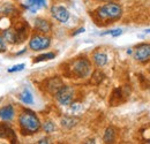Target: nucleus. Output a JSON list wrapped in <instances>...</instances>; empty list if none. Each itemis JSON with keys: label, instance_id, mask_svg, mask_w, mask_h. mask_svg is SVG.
<instances>
[{"label": "nucleus", "instance_id": "9", "mask_svg": "<svg viewBox=\"0 0 150 144\" xmlns=\"http://www.w3.org/2000/svg\"><path fill=\"white\" fill-rule=\"evenodd\" d=\"M45 87V90L47 91L49 93H51V95H56V92L64 84H62V81H61V78L60 77H58V76H56V77H51V78H49V80H46L45 81V84H44Z\"/></svg>", "mask_w": 150, "mask_h": 144}, {"label": "nucleus", "instance_id": "21", "mask_svg": "<svg viewBox=\"0 0 150 144\" xmlns=\"http://www.w3.org/2000/svg\"><path fill=\"white\" fill-rule=\"evenodd\" d=\"M122 34V30L121 29H114V30H110V31H106V32H103L102 35H111L112 37H118Z\"/></svg>", "mask_w": 150, "mask_h": 144}, {"label": "nucleus", "instance_id": "4", "mask_svg": "<svg viewBox=\"0 0 150 144\" xmlns=\"http://www.w3.org/2000/svg\"><path fill=\"white\" fill-rule=\"evenodd\" d=\"M50 45H51V38L42 34H34L29 40V49L36 52L46 50L47 47H50Z\"/></svg>", "mask_w": 150, "mask_h": 144}, {"label": "nucleus", "instance_id": "8", "mask_svg": "<svg viewBox=\"0 0 150 144\" xmlns=\"http://www.w3.org/2000/svg\"><path fill=\"white\" fill-rule=\"evenodd\" d=\"M35 30L38 34H49L52 31V24L49 20L44 18H37L35 20V24H34Z\"/></svg>", "mask_w": 150, "mask_h": 144}, {"label": "nucleus", "instance_id": "18", "mask_svg": "<svg viewBox=\"0 0 150 144\" xmlns=\"http://www.w3.org/2000/svg\"><path fill=\"white\" fill-rule=\"evenodd\" d=\"M54 58H56V54L52 53V52H47V53H43V54H40V55H38V56H36V58L33 60V62H34V64H37V62H42V61L52 60V59H54Z\"/></svg>", "mask_w": 150, "mask_h": 144}, {"label": "nucleus", "instance_id": "17", "mask_svg": "<svg viewBox=\"0 0 150 144\" xmlns=\"http://www.w3.org/2000/svg\"><path fill=\"white\" fill-rule=\"evenodd\" d=\"M115 136H117V133H115V129L113 127H109L105 133H104V137H103V141L105 143H113L115 141Z\"/></svg>", "mask_w": 150, "mask_h": 144}, {"label": "nucleus", "instance_id": "20", "mask_svg": "<svg viewBox=\"0 0 150 144\" xmlns=\"http://www.w3.org/2000/svg\"><path fill=\"white\" fill-rule=\"evenodd\" d=\"M24 67H25V65L24 64H20V65H15V66H13V67H11V68H8V73H16V72H21V71H23L24 69Z\"/></svg>", "mask_w": 150, "mask_h": 144}, {"label": "nucleus", "instance_id": "25", "mask_svg": "<svg viewBox=\"0 0 150 144\" xmlns=\"http://www.w3.org/2000/svg\"><path fill=\"white\" fill-rule=\"evenodd\" d=\"M25 51H27V50H25V49H23L22 51H20V52H18V55H20V54H22V53H25Z\"/></svg>", "mask_w": 150, "mask_h": 144}, {"label": "nucleus", "instance_id": "16", "mask_svg": "<svg viewBox=\"0 0 150 144\" xmlns=\"http://www.w3.org/2000/svg\"><path fill=\"white\" fill-rule=\"evenodd\" d=\"M20 100L23 103V104H27V105H31L34 104V97H33V93L28 89H24L20 93L19 96Z\"/></svg>", "mask_w": 150, "mask_h": 144}, {"label": "nucleus", "instance_id": "23", "mask_svg": "<svg viewBox=\"0 0 150 144\" xmlns=\"http://www.w3.org/2000/svg\"><path fill=\"white\" fill-rule=\"evenodd\" d=\"M84 31H86L84 28H80V29H77L75 32H73V36H76V35H79V34H82V32H84Z\"/></svg>", "mask_w": 150, "mask_h": 144}, {"label": "nucleus", "instance_id": "7", "mask_svg": "<svg viewBox=\"0 0 150 144\" xmlns=\"http://www.w3.org/2000/svg\"><path fill=\"white\" fill-rule=\"evenodd\" d=\"M134 58L140 61L144 62L150 59V44H141L134 51Z\"/></svg>", "mask_w": 150, "mask_h": 144}, {"label": "nucleus", "instance_id": "11", "mask_svg": "<svg viewBox=\"0 0 150 144\" xmlns=\"http://www.w3.org/2000/svg\"><path fill=\"white\" fill-rule=\"evenodd\" d=\"M23 7L30 13L35 14L37 11L46 7V0H25Z\"/></svg>", "mask_w": 150, "mask_h": 144}, {"label": "nucleus", "instance_id": "15", "mask_svg": "<svg viewBox=\"0 0 150 144\" xmlns=\"http://www.w3.org/2000/svg\"><path fill=\"white\" fill-rule=\"evenodd\" d=\"M111 104L112 106H117L118 104H120L121 102H124V95L121 92V89L120 88H117L113 90V93L111 96Z\"/></svg>", "mask_w": 150, "mask_h": 144}, {"label": "nucleus", "instance_id": "14", "mask_svg": "<svg viewBox=\"0 0 150 144\" xmlns=\"http://www.w3.org/2000/svg\"><path fill=\"white\" fill-rule=\"evenodd\" d=\"M60 124L65 129H72L79 124V119L75 118V116H72V115H65L61 119Z\"/></svg>", "mask_w": 150, "mask_h": 144}, {"label": "nucleus", "instance_id": "19", "mask_svg": "<svg viewBox=\"0 0 150 144\" xmlns=\"http://www.w3.org/2000/svg\"><path fill=\"white\" fill-rule=\"evenodd\" d=\"M42 128H43V130H44L46 134H51V133H53L57 129L56 124H54L52 120H46V121L42 125Z\"/></svg>", "mask_w": 150, "mask_h": 144}, {"label": "nucleus", "instance_id": "1", "mask_svg": "<svg viewBox=\"0 0 150 144\" xmlns=\"http://www.w3.org/2000/svg\"><path fill=\"white\" fill-rule=\"evenodd\" d=\"M18 125L20 127V131L24 136L35 135L42 128V124L38 119L37 114L30 109H22L18 118Z\"/></svg>", "mask_w": 150, "mask_h": 144}, {"label": "nucleus", "instance_id": "13", "mask_svg": "<svg viewBox=\"0 0 150 144\" xmlns=\"http://www.w3.org/2000/svg\"><path fill=\"white\" fill-rule=\"evenodd\" d=\"M108 54L100 51H97L93 54V61L97 67H104L108 64Z\"/></svg>", "mask_w": 150, "mask_h": 144}, {"label": "nucleus", "instance_id": "6", "mask_svg": "<svg viewBox=\"0 0 150 144\" xmlns=\"http://www.w3.org/2000/svg\"><path fill=\"white\" fill-rule=\"evenodd\" d=\"M51 15L60 23H66L69 20V12L67 11V8L60 5H53L51 7Z\"/></svg>", "mask_w": 150, "mask_h": 144}, {"label": "nucleus", "instance_id": "5", "mask_svg": "<svg viewBox=\"0 0 150 144\" xmlns=\"http://www.w3.org/2000/svg\"><path fill=\"white\" fill-rule=\"evenodd\" d=\"M56 99L59 104L61 105H72L73 99H74V89L69 85H62L54 95Z\"/></svg>", "mask_w": 150, "mask_h": 144}, {"label": "nucleus", "instance_id": "10", "mask_svg": "<svg viewBox=\"0 0 150 144\" xmlns=\"http://www.w3.org/2000/svg\"><path fill=\"white\" fill-rule=\"evenodd\" d=\"M0 138H5V140L9 141L11 143H16L18 142L16 136H15V131L7 124L0 125Z\"/></svg>", "mask_w": 150, "mask_h": 144}, {"label": "nucleus", "instance_id": "3", "mask_svg": "<svg viewBox=\"0 0 150 144\" xmlns=\"http://www.w3.org/2000/svg\"><path fill=\"white\" fill-rule=\"evenodd\" d=\"M91 72V64L87 58H77L72 60L67 67V75L74 78H84Z\"/></svg>", "mask_w": 150, "mask_h": 144}, {"label": "nucleus", "instance_id": "26", "mask_svg": "<svg viewBox=\"0 0 150 144\" xmlns=\"http://www.w3.org/2000/svg\"><path fill=\"white\" fill-rule=\"evenodd\" d=\"M146 32H147V34H150V29H148V30H146Z\"/></svg>", "mask_w": 150, "mask_h": 144}, {"label": "nucleus", "instance_id": "22", "mask_svg": "<svg viewBox=\"0 0 150 144\" xmlns=\"http://www.w3.org/2000/svg\"><path fill=\"white\" fill-rule=\"evenodd\" d=\"M7 51V44H6V40L4 36L0 34V53H4Z\"/></svg>", "mask_w": 150, "mask_h": 144}, {"label": "nucleus", "instance_id": "24", "mask_svg": "<svg viewBox=\"0 0 150 144\" xmlns=\"http://www.w3.org/2000/svg\"><path fill=\"white\" fill-rule=\"evenodd\" d=\"M37 143L39 144H44V143H49V140L47 138H42V140H39Z\"/></svg>", "mask_w": 150, "mask_h": 144}, {"label": "nucleus", "instance_id": "12", "mask_svg": "<svg viewBox=\"0 0 150 144\" xmlns=\"http://www.w3.org/2000/svg\"><path fill=\"white\" fill-rule=\"evenodd\" d=\"M15 116V108L13 105L8 104L0 108V119L2 121H11Z\"/></svg>", "mask_w": 150, "mask_h": 144}, {"label": "nucleus", "instance_id": "2", "mask_svg": "<svg viewBox=\"0 0 150 144\" xmlns=\"http://www.w3.org/2000/svg\"><path fill=\"white\" fill-rule=\"evenodd\" d=\"M122 15V8L119 4L108 2L99 6L95 11V16L97 21H102L105 23H111V21L119 20Z\"/></svg>", "mask_w": 150, "mask_h": 144}]
</instances>
